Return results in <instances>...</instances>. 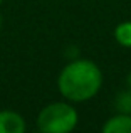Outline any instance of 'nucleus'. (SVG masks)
<instances>
[{
	"label": "nucleus",
	"instance_id": "obj_1",
	"mask_svg": "<svg viewBox=\"0 0 131 133\" xmlns=\"http://www.w3.org/2000/svg\"><path fill=\"white\" fill-rule=\"evenodd\" d=\"M103 86V71L91 59H74L66 64L57 78V89L64 99L82 103L99 93Z\"/></svg>",
	"mask_w": 131,
	"mask_h": 133
},
{
	"label": "nucleus",
	"instance_id": "obj_2",
	"mask_svg": "<svg viewBox=\"0 0 131 133\" xmlns=\"http://www.w3.org/2000/svg\"><path fill=\"white\" fill-rule=\"evenodd\" d=\"M79 123V113L71 101H54L39 111L37 128L44 133H69Z\"/></svg>",
	"mask_w": 131,
	"mask_h": 133
},
{
	"label": "nucleus",
	"instance_id": "obj_3",
	"mask_svg": "<svg viewBox=\"0 0 131 133\" xmlns=\"http://www.w3.org/2000/svg\"><path fill=\"white\" fill-rule=\"evenodd\" d=\"M27 123L24 116L12 110H0V133H24Z\"/></svg>",
	"mask_w": 131,
	"mask_h": 133
},
{
	"label": "nucleus",
	"instance_id": "obj_4",
	"mask_svg": "<svg viewBox=\"0 0 131 133\" xmlns=\"http://www.w3.org/2000/svg\"><path fill=\"white\" fill-rule=\"evenodd\" d=\"M101 130L104 133H131V115L118 111L103 125Z\"/></svg>",
	"mask_w": 131,
	"mask_h": 133
},
{
	"label": "nucleus",
	"instance_id": "obj_5",
	"mask_svg": "<svg viewBox=\"0 0 131 133\" xmlns=\"http://www.w3.org/2000/svg\"><path fill=\"white\" fill-rule=\"evenodd\" d=\"M114 39L123 47H131V20H125L116 25Z\"/></svg>",
	"mask_w": 131,
	"mask_h": 133
},
{
	"label": "nucleus",
	"instance_id": "obj_6",
	"mask_svg": "<svg viewBox=\"0 0 131 133\" xmlns=\"http://www.w3.org/2000/svg\"><path fill=\"white\" fill-rule=\"evenodd\" d=\"M114 106L119 113H128L131 115V91L128 88H125L121 93L116 94L114 99Z\"/></svg>",
	"mask_w": 131,
	"mask_h": 133
},
{
	"label": "nucleus",
	"instance_id": "obj_7",
	"mask_svg": "<svg viewBox=\"0 0 131 133\" xmlns=\"http://www.w3.org/2000/svg\"><path fill=\"white\" fill-rule=\"evenodd\" d=\"M126 88L131 91V72H129L128 76H126Z\"/></svg>",
	"mask_w": 131,
	"mask_h": 133
},
{
	"label": "nucleus",
	"instance_id": "obj_8",
	"mask_svg": "<svg viewBox=\"0 0 131 133\" xmlns=\"http://www.w3.org/2000/svg\"><path fill=\"white\" fill-rule=\"evenodd\" d=\"M0 25H2V17H0Z\"/></svg>",
	"mask_w": 131,
	"mask_h": 133
},
{
	"label": "nucleus",
	"instance_id": "obj_9",
	"mask_svg": "<svg viewBox=\"0 0 131 133\" xmlns=\"http://www.w3.org/2000/svg\"><path fill=\"white\" fill-rule=\"evenodd\" d=\"M2 2H3V0H0V5H2Z\"/></svg>",
	"mask_w": 131,
	"mask_h": 133
}]
</instances>
